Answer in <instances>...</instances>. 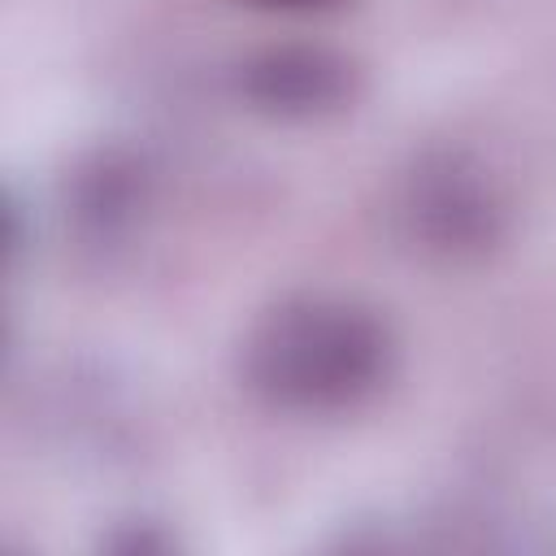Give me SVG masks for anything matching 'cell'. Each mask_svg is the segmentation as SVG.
I'll list each match as a JSON object with an SVG mask.
<instances>
[{"label": "cell", "instance_id": "cell-2", "mask_svg": "<svg viewBox=\"0 0 556 556\" xmlns=\"http://www.w3.org/2000/svg\"><path fill=\"white\" fill-rule=\"evenodd\" d=\"M391 239L426 265H478L513 226L500 178L469 148H421L387 187Z\"/></svg>", "mask_w": 556, "mask_h": 556}, {"label": "cell", "instance_id": "cell-5", "mask_svg": "<svg viewBox=\"0 0 556 556\" xmlns=\"http://www.w3.org/2000/svg\"><path fill=\"white\" fill-rule=\"evenodd\" d=\"M256 9H278V13H321V9H334L343 0H248Z\"/></svg>", "mask_w": 556, "mask_h": 556}, {"label": "cell", "instance_id": "cell-4", "mask_svg": "<svg viewBox=\"0 0 556 556\" xmlns=\"http://www.w3.org/2000/svg\"><path fill=\"white\" fill-rule=\"evenodd\" d=\"M148 208V169L122 148H104L74 169L65 213L87 248H122Z\"/></svg>", "mask_w": 556, "mask_h": 556}, {"label": "cell", "instance_id": "cell-3", "mask_svg": "<svg viewBox=\"0 0 556 556\" xmlns=\"http://www.w3.org/2000/svg\"><path fill=\"white\" fill-rule=\"evenodd\" d=\"M235 96L274 122H317L356 100L361 74L343 52L317 43H274L243 56L230 74Z\"/></svg>", "mask_w": 556, "mask_h": 556}, {"label": "cell", "instance_id": "cell-1", "mask_svg": "<svg viewBox=\"0 0 556 556\" xmlns=\"http://www.w3.org/2000/svg\"><path fill=\"white\" fill-rule=\"evenodd\" d=\"M395 356V334L374 304L334 291H300L278 300L248 330L239 374L274 413L343 417L391 382Z\"/></svg>", "mask_w": 556, "mask_h": 556}]
</instances>
